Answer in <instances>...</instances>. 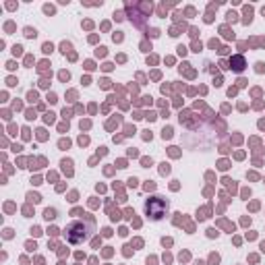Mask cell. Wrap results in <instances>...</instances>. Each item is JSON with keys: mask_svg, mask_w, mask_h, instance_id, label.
<instances>
[{"mask_svg": "<svg viewBox=\"0 0 265 265\" xmlns=\"http://www.w3.org/2000/svg\"><path fill=\"white\" fill-rule=\"evenodd\" d=\"M85 238H87V230H85V226H81L79 222H73L66 228V240L68 242L77 244V242H81V240H85Z\"/></svg>", "mask_w": 265, "mask_h": 265, "instance_id": "1", "label": "cell"}, {"mask_svg": "<svg viewBox=\"0 0 265 265\" xmlns=\"http://www.w3.org/2000/svg\"><path fill=\"white\" fill-rule=\"evenodd\" d=\"M168 207L166 201H162V197H153L151 201H147V213H149L153 220H160L164 215V209Z\"/></svg>", "mask_w": 265, "mask_h": 265, "instance_id": "2", "label": "cell"}, {"mask_svg": "<svg viewBox=\"0 0 265 265\" xmlns=\"http://www.w3.org/2000/svg\"><path fill=\"white\" fill-rule=\"evenodd\" d=\"M242 64H244V60H242V58H240V56L232 58V68H234V70H242V68H244Z\"/></svg>", "mask_w": 265, "mask_h": 265, "instance_id": "3", "label": "cell"}, {"mask_svg": "<svg viewBox=\"0 0 265 265\" xmlns=\"http://www.w3.org/2000/svg\"><path fill=\"white\" fill-rule=\"evenodd\" d=\"M56 217V209H46V220H54Z\"/></svg>", "mask_w": 265, "mask_h": 265, "instance_id": "4", "label": "cell"}, {"mask_svg": "<svg viewBox=\"0 0 265 265\" xmlns=\"http://www.w3.org/2000/svg\"><path fill=\"white\" fill-rule=\"evenodd\" d=\"M25 35H27V37H35V35H37V33H35V29L27 27V29H25Z\"/></svg>", "mask_w": 265, "mask_h": 265, "instance_id": "5", "label": "cell"}, {"mask_svg": "<svg viewBox=\"0 0 265 265\" xmlns=\"http://www.w3.org/2000/svg\"><path fill=\"white\" fill-rule=\"evenodd\" d=\"M164 139H166V137H172V128H164Z\"/></svg>", "mask_w": 265, "mask_h": 265, "instance_id": "6", "label": "cell"}, {"mask_svg": "<svg viewBox=\"0 0 265 265\" xmlns=\"http://www.w3.org/2000/svg\"><path fill=\"white\" fill-rule=\"evenodd\" d=\"M29 199H31L33 203H37V201H39V195H33V193H29Z\"/></svg>", "mask_w": 265, "mask_h": 265, "instance_id": "7", "label": "cell"}, {"mask_svg": "<svg viewBox=\"0 0 265 265\" xmlns=\"http://www.w3.org/2000/svg\"><path fill=\"white\" fill-rule=\"evenodd\" d=\"M44 52L48 54V52H52V44H44Z\"/></svg>", "mask_w": 265, "mask_h": 265, "instance_id": "8", "label": "cell"}, {"mask_svg": "<svg viewBox=\"0 0 265 265\" xmlns=\"http://www.w3.org/2000/svg\"><path fill=\"white\" fill-rule=\"evenodd\" d=\"M21 50H23V48H21V46H15V48H13V52H15V54H17V56H19V54H21Z\"/></svg>", "mask_w": 265, "mask_h": 265, "instance_id": "9", "label": "cell"}, {"mask_svg": "<svg viewBox=\"0 0 265 265\" xmlns=\"http://www.w3.org/2000/svg\"><path fill=\"white\" fill-rule=\"evenodd\" d=\"M68 48H70V44L64 42V44H62V52H68Z\"/></svg>", "mask_w": 265, "mask_h": 265, "instance_id": "10", "label": "cell"}, {"mask_svg": "<svg viewBox=\"0 0 265 265\" xmlns=\"http://www.w3.org/2000/svg\"><path fill=\"white\" fill-rule=\"evenodd\" d=\"M261 249H263V251H265V242H263V244H261Z\"/></svg>", "mask_w": 265, "mask_h": 265, "instance_id": "11", "label": "cell"}]
</instances>
